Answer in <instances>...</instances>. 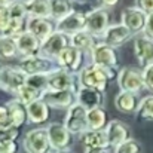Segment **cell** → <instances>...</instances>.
<instances>
[{
  "label": "cell",
  "instance_id": "1",
  "mask_svg": "<svg viewBox=\"0 0 153 153\" xmlns=\"http://www.w3.org/2000/svg\"><path fill=\"white\" fill-rule=\"evenodd\" d=\"M117 73L119 71H116V68H105L91 62L89 65H85L76 76L79 88H94L104 92L108 83L113 79H117Z\"/></svg>",
  "mask_w": 153,
  "mask_h": 153
},
{
  "label": "cell",
  "instance_id": "2",
  "mask_svg": "<svg viewBox=\"0 0 153 153\" xmlns=\"http://www.w3.org/2000/svg\"><path fill=\"white\" fill-rule=\"evenodd\" d=\"M116 80H117L120 91L138 94L143 89H146L144 77H143V68H138V67H132V65L122 67L117 73Z\"/></svg>",
  "mask_w": 153,
  "mask_h": 153
},
{
  "label": "cell",
  "instance_id": "3",
  "mask_svg": "<svg viewBox=\"0 0 153 153\" xmlns=\"http://www.w3.org/2000/svg\"><path fill=\"white\" fill-rule=\"evenodd\" d=\"M58 65H53V61L37 53V55H28V56H22L18 62V68L27 74V76H33V74H42V73H51L53 68H56Z\"/></svg>",
  "mask_w": 153,
  "mask_h": 153
},
{
  "label": "cell",
  "instance_id": "4",
  "mask_svg": "<svg viewBox=\"0 0 153 153\" xmlns=\"http://www.w3.org/2000/svg\"><path fill=\"white\" fill-rule=\"evenodd\" d=\"M22 147L27 153H49L52 150L46 128H34L22 138Z\"/></svg>",
  "mask_w": 153,
  "mask_h": 153
},
{
  "label": "cell",
  "instance_id": "5",
  "mask_svg": "<svg viewBox=\"0 0 153 153\" xmlns=\"http://www.w3.org/2000/svg\"><path fill=\"white\" fill-rule=\"evenodd\" d=\"M86 116H88V110L83 105H80L79 102H76L74 105H71L67 110L64 125L73 135L80 137L85 131H88V117Z\"/></svg>",
  "mask_w": 153,
  "mask_h": 153
},
{
  "label": "cell",
  "instance_id": "6",
  "mask_svg": "<svg viewBox=\"0 0 153 153\" xmlns=\"http://www.w3.org/2000/svg\"><path fill=\"white\" fill-rule=\"evenodd\" d=\"M27 83V74H24L18 67L4 65L0 67V89L10 92L13 95Z\"/></svg>",
  "mask_w": 153,
  "mask_h": 153
},
{
  "label": "cell",
  "instance_id": "7",
  "mask_svg": "<svg viewBox=\"0 0 153 153\" xmlns=\"http://www.w3.org/2000/svg\"><path fill=\"white\" fill-rule=\"evenodd\" d=\"M48 82H49L51 91H74V92H77V89H79L77 76H74L73 73L62 70L59 67L53 68L51 73H48Z\"/></svg>",
  "mask_w": 153,
  "mask_h": 153
},
{
  "label": "cell",
  "instance_id": "8",
  "mask_svg": "<svg viewBox=\"0 0 153 153\" xmlns=\"http://www.w3.org/2000/svg\"><path fill=\"white\" fill-rule=\"evenodd\" d=\"M70 36L64 34L61 31H55L51 36L42 42L40 45V55L49 58L52 61H56L59 53L64 51L67 46H70Z\"/></svg>",
  "mask_w": 153,
  "mask_h": 153
},
{
  "label": "cell",
  "instance_id": "9",
  "mask_svg": "<svg viewBox=\"0 0 153 153\" xmlns=\"http://www.w3.org/2000/svg\"><path fill=\"white\" fill-rule=\"evenodd\" d=\"M48 131V137H49V143H51V149L53 152H62L67 150L71 143H73V134L65 128L64 123H51L46 126Z\"/></svg>",
  "mask_w": 153,
  "mask_h": 153
},
{
  "label": "cell",
  "instance_id": "10",
  "mask_svg": "<svg viewBox=\"0 0 153 153\" xmlns=\"http://www.w3.org/2000/svg\"><path fill=\"white\" fill-rule=\"evenodd\" d=\"M146 21H147V13L144 10H141L137 6H129L125 7L120 13V22L134 34H141L144 31L146 27Z\"/></svg>",
  "mask_w": 153,
  "mask_h": 153
},
{
  "label": "cell",
  "instance_id": "11",
  "mask_svg": "<svg viewBox=\"0 0 153 153\" xmlns=\"http://www.w3.org/2000/svg\"><path fill=\"white\" fill-rule=\"evenodd\" d=\"M83 59H85V53L70 45L59 53V56L56 58V64H58L59 68L67 70L73 74H77L85 67Z\"/></svg>",
  "mask_w": 153,
  "mask_h": 153
},
{
  "label": "cell",
  "instance_id": "12",
  "mask_svg": "<svg viewBox=\"0 0 153 153\" xmlns=\"http://www.w3.org/2000/svg\"><path fill=\"white\" fill-rule=\"evenodd\" d=\"M108 25H110V15H108L107 9H104L101 6L92 9L86 15L85 30L89 31L91 34H94L95 37H101L104 31L108 28Z\"/></svg>",
  "mask_w": 153,
  "mask_h": 153
},
{
  "label": "cell",
  "instance_id": "13",
  "mask_svg": "<svg viewBox=\"0 0 153 153\" xmlns=\"http://www.w3.org/2000/svg\"><path fill=\"white\" fill-rule=\"evenodd\" d=\"M89 56H91L92 64L101 65V67H105V68H116L117 64H119L116 49L105 45L104 42H98L95 45V48L91 51Z\"/></svg>",
  "mask_w": 153,
  "mask_h": 153
},
{
  "label": "cell",
  "instance_id": "14",
  "mask_svg": "<svg viewBox=\"0 0 153 153\" xmlns=\"http://www.w3.org/2000/svg\"><path fill=\"white\" fill-rule=\"evenodd\" d=\"M134 55L141 68L153 64V39L144 33L134 36Z\"/></svg>",
  "mask_w": 153,
  "mask_h": 153
},
{
  "label": "cell",
  "instance_id": "15",
  "mask_svg": "<svg viewBox=\"0 0 153 153\" xmlns=\"http://www.w3.org/2000/svg\"><path fill=\"white\" fill-rule=\"evenodd\" d=\"M132 36L134 34L122 22H119V24H110L108 28L104 31V34L101 36V39L105 45H108V46L116 49L117 46H122L129 39H132Z\"/></svg>",
  "mask_w": 153,
  "mask_h": 153
},
{
  "label": "cell",
  "instance_id": "16",
  "mask_svg": "<svg viewBox=\"0 0 153 153\" xmlns=\"http://www.w3.org/2000/svg\"><path fill=\"white\" fill-rule=\"evenodd\" d=\"M27 31L34 34L40 42L46 40L52 33L56 31V24L51 18H36L28 16L27 18Z\"/></svg>",
  "mask_w": 153,
  "mask_h": 153
},
{
  "label": "cell",
  "instance_id": "17",
  "mask_svg": "<svg viewBox=\"0 0 153 153\" xmlns=\"http://www.w3.org/2000/svg\"><path fill=\"white\" fill-rule=\"evenodd\" d=\"M43 101L52 107V108H65L68 110L71 105H74L77 100H76V92L74 91H46L42 97Z\"/></svg>",
  "mask_w": 153,
  "mask_h": 153
},
{
  "label": "cell",
  "instance_id": "18",
  "mask_svg": "<svg viewBox=\"0 0 153 153\" xmlns=\"http://www.w3.org/2000/svg\"><path fill=\"white\" fill-rule=\"evenodd\" d=\"M105 134L108 138V146L113 149H116L117 146H120L122 143H125L131 138L129 128L122 120H117V119H113L108 122V125L105 128Z\"/></svg>",
  "mask_w": 153,
  "mask_h": 153
},
{
  "label": "cell",
  "instance_id": "19",
  "mask_svg": "<svg viewBox=\"0 0 153 153\" xmlns=\"http://www.w3.org/2000/svg\"><path fill=\"white\" fill-rule=\"evenodd\" d=\"M56 24V31H61L64 34L73 36L77 31L85 30V24H86V15L73 10L70 15H67L65 18L59 19L55 22Z\"/></svg>",
  "mask_w": 153,
  "mask_h": 153
},
{
  "label": "cell",
  "instance_id": "20",
  "mask_svg": "<svg viewBox=\"0 0 153 153\" xmlns=\"http://www.w3.org/2000/svg\"><path fill=\"white\" fill-rule=\"evenodd\" d=\"M76 100L86 110H92L104 105V92L94 88H79L76 92Z\"/></svg>",
  "mask_w": 153,
  "mask_h": 153
},
{
  "label": "cell",
  "instance_id": "21",
  "mask_svg": "<svg viewBox=\"0 0 153 153\" xmlns=\"http://www.w3.org/2000/svg\"><path fill=\"white\" fill-rule=\"evenodd\" d=\"M6 105L9 108V120H7V125L3 129H6V128H21L28 120L27 105L22 104L21 101H18L16 98L7 101Z\"/></svg>",
  "mask_w": 153,
  "mask_h": 153
},
{
  "label": "cell",
  "instance_id": "22",
  "mask_svg": "<svg viewBox=\"0 0 153 153\" xmlns=\"http://www.w3.org/2000/svg\"><path fill=\"white\" fill-rule=\"evenodd\" d=\"M16 40V48H18V53L22 55V56H28V55H37L40 53V45L42 42L34 36L31 34L30 31H24L21 33L19 36L15 37Z\"/></svg>",
  "mask_w": 153,
  "mask_h": 153
},
{
  "label": "cell",
  "instance_id": "23",
  "mask_svg": "<svg viewBox=\"0 0 153 153\" xmlns=\"http://www.w3.org/2000/svg\"><path fill=\"white\" fill-rule=\"evenodd\" d=\"M140 98L137 94L134 92H126V91H120L116 98H114V105L120 113H126V114H132L138 111L140 107Z\"/></svg>",
  "mask_w": 153,
  "mask_h": 153
},
{
  "label": "cell",
  "instance_id": "24",
  "mask_svg": "<svg viewBox=\"0 0 153 153\" xmlns=\"http://www.w3.org/2000/svg\"><path fill=\"white\" fill-rule=\"evenodd\" d=\"M49 110L51 107L43 101L42 98L37 101H33L31 104L27 105V113H28V122L34 125H42L48 122L49 119Z\"/></svg>",
  "mask_w": 153,
  "mask_h": 153
},
{
  "label": "cell",
  "instance_id": "25",
  "mask_svg": "<svg viewBox=\"0 0 153 153\" xmlns=\"http://www.w3.org/2000/svg\"><path fill=\"white\" fill-rule=\"evenodd\" d=\"M70 43H71V46L77 48L83 53H91V51L95 48V45L98 42L94 34H91L86 30H82V31H77L73 36H70Z\"/></svg>",
  "mask_w": 153,
  "mask_h": 153
},
{
  "label": "cell",
  "instance_id": "26",
  "mask_svg": "<svg viewBox=\"0 0 153 153\" xmlns=\"http://www.w3.org/2000/svg\"><path fill=\"white\" fill-rule=\"evenodd\" d=\"M79 140L85 147H110L105 129L104 131H91V129H88L79 137Z\"/></svg>",
  "mask_w": 153,
  "mask_h": 153
},
{
  "label": "cell",
  "instance_id": "27",
  "mask_svg": "<svg viewBox=\"0 0 153 153\" xmlns=\"http://www.w3.org/2000/svg\"><path fill=\"white\" fill-rule=\"evenodd\" d=\"M86 117H88V129H91V131H104L108 125L107 113L102 107L88 110Z\"/></svg>",
  "mask_w": 153,
  "mask_h": 153
},
{
  "label": "cell",
  "instance_id": "28",
  "mask_svg": "<svg viewBox=\"0 0 153 153\" xmlns=\"http://www.w3.org/2000/svg\"><path fill=\"white\" fill-rule=\"evenodd\" d=\"M27 15L36 18H51V3L49 0H28L25 1Z\"/></svg>",
  "mask_w": 153,
  "mask_h": 153
},
{
  "label": "cell",
  "instance_id": "29",
  "mask_svg": "<svg viewBox=\"0 0 153 153\" xmlns=\"http://www.w3.org/2000/svg\"><path fill=\"white\" fill-rule=\"evenodd\" d=\"M49 3H51V19L55 22L73 12L71 0H49Z\"/></svg>",
  "mask_w": 153,
  "mask_h": 153
},
{
  "label": "cell",
  "instance_id": "30",
  "mask_svg": "<svg viewBox=\"0 0 153 153\" xmlns=\"http://www.w3.org/2000/svg\"><path fill=\"white\" fill-rule=\"evenodd\" d=\"M18 55L15 37L0 34V59H12Z\"/></svg>",
  "mask_w": 153,
  "mask_h": 153
},
{
  "label": "cell",
  "instance_id": "31",
  "mask_svg": "<svg viewBox=\"0 0 153 153\" xmlns=\"http://www.w3.org/2000/svg\"><path fill=\"white\" fill-rule=\"evenodd\" d=\"M43 97V92H40V91H37V89H34V88H31L30 85H24L19 91H18V94L15 95V98L18 100V101H21L22 104H25V105H28V104H31L33 101H37V100H40Z\"/></svg>",
  "mask_w": 153,
  "mask_h": 153
},
{
  "label": "cell",
  "instance_id": "32",
  "mask_svg": "<svg viewBox=\"0 0 153 153\" xmlns=\"http://www.w3.org/2000/svg\"><path fill=\"white\" fill-rule=\"evenodd\" d=\"M27 85H30L31 88L40 91V92H46L49 91V82H48V73H42V74H33V76H27Z\"/></svg>",
  "mask_w": 153,
  "mask_h": 153
},
{
  "label": "cell",
  "instance_id": "33",
  "mask_svg": "<svg viewBox=\"0 0 153 153\" xmlns=\"http://www.w3.org/2000/svg\"><path fill=\"white\" fill-rule=\"evenodd\" d=\"M10 18L12 19H27V7H25V1L24 0H12L10 4L7 6Z\"/></svg>",
  "mask_w": 153,
  "mask_h": 153
},
{
  "label": "cell",
  "instance_id": "34",
  "mask_svg": "<svg viewBox=\"0 0 153 153\" xmlns=\"http://www.w3.org/2000/svg\"><path fill=\"white\" fill-rule=\"evenodd\" d=\"M138 116L144 120H153V94L141 98L138 107Z\"/></svg>",
  "mask_w": 153,
  "mask_h": 153
},
{
  "label": "cell",
  "instance_id": "35",
  "mask_svg": "<svg viewBox=\"0 0 153 153\" xmlns=\"http://www.w3.org/2000/svg\"><path fill=\"white\" fill-rule=\"evenodd\" d=\"M114 153H141V146L137 140L129 138L128 141L122 143L114 149Z\"/></svg>",
  "mask_w": 153,
  "mask_h": 153
},
{
  "label": "cell",
  "instance_id": "36",
  "mask_svg": "<svg viewBox=\"0 0 153 153\" xmlns=\"http://www.w3.org/2000/svg\"><path fill=\"white\" fill-rule=\"evenodd\" d=\"M18 144L13 140H7L0 135V153H16Z\"/></svg>",
  "mask_w": 153,
  "mask_h": 153
},
{
  "label": "cell",
  "instance_id": "37",
  "mask_svg": "<svg viewBox=\"0 0 153 153\" xmlns=\"http://www.w3.org/2000/svg\"><path fill=\"white\" fill-rule=\"evenodd\" d=\"M10 13L7 6H0V34L4 33V30L7 28L9 22H10Z\"/></svg>",
  "mask_w": 153,
  "mask_h": 153
},
{
  "label": "cell",
  "instance_id": "38",
  "mask_svg": "<svg viewBox=\"0 0 153 153\" xmlns=\"http://www.w3.org/2000/svg\"><path fill=\"white\" fill-rule=\"evenodd\" d=\"M143 77H144L146 89H149V91L153 92V64L143 68Z\"/></svg>",
  "mask_w": 153,
  "mask_h": 153
},
{
  "label": "cell",
  "instance_id": "39",
  "mask_svg": "<svg viewBox=\"0 0 153 153\" xmlns=\"http://www.w3.org/2000/svg\"><path fill=\"white\" fill-rule=\"evenodd\" d=\"M135 6L144 10L147 15L153 13V0H135Z\"/></svg>",
  "mask_w": 153,
  "mask_h": 153
},
{
  "label": "cell",
  "instance_id": "40",
  "mask_svg": "<svg viewBox=\"0 0 153 153\" xmlns=\"http://www.w3.org/2000/svg\"><path fill=\"white\" fill-rule=\"evenodd\" d=\"M9 120V108L6 104H0V128L3 129Z\"/></svg>",
  "mask_w": 153,
  "mask_h": 153
},
{
  "label": "cell",
  "instance_id": "41",
  "mask_svg": "<svg viewBox=\"0 0 153 153\" xmlns=\"http://www.w3.org/2000/svg\"><path fill=\"white\" fill-rule=\"evenodd\" d=\"M143 33L153 39V13L147 15V21H146V27H144V31Z\"/></svg>",
  "mask_w": 153,
  "mask_h": 153
},
{
  "label": "cell",
  "instance_id": "42",
  "mask_svg": "<svg viewBox=\"0 0 153 153\" xmlns=\"http://www.w3.org/2000/svg\"><path fill=\"white\" fill-rule=\"evenodd\" d=\"M83 153H110L108 147H85Z\"/></svg>",
  "mask_w": 153,
  "mask_h": 153
},
{
  "label": "cell",
  "instance_id": "43",
  "mask_svg": "<svg viewBox=\"0 0 153 153\" xmlns=\"http://www.w3.org/2000/svg\"><path fill=\"white\" fill-rule=\"evenodd\" d=\"M98 3L101 4V7L108 9V7H114L119 3V0H98Z\"/></svg>",
  "mask_w": 153,
  "mask_h": 153
},
{
  "label": "cell",
  "instance_id": "44",
  "mask_svg": "<svg viewBox=\"0 0 153 153\" xmlns=\"http://www.w3.org/2000/svg\"><path fill=\"white\" fill-rule=\"evenodd\" d=\"M12 0H0V6H9Z\"/></svg>",
  "mask_w": 153,
  "mask_h": 153
},
{
  "label": "cell",
  "instance_id": "45",
  "mask_svg": "<svg viewBox=\"0 0 153 153\" xmlns=\"http://www.w3.org/2000/svg\"><path fill=\"white\" fill-rule=\"evenodd\" d=\"M56 153H70L68 150H62V152H56Z\"/></svg>",
  "mask_w": 153,
  "mask_h": 153
},
{
  "label": "cell",
  "instance_id": "46",
  "mask_svg": "<svg viewBox=\"0 0 153 153\" xmlns=\"http://www.w3.org/2000/svg\"><path fill=\"white\" fill-rule=\"evenodd\" d=\"M49 153H56V152H53V150H51V152H49Z\"/></svg>",
  "mask_w": 153,
  "mask_h": 153
},
{
  "label": "cell",
  "instance_id": "47",
  "mask_svg": "<svg viewBox=\"0 0 153 153\" xmlns=\"http://www.w3.org/2000/svg\"><path fill=\"white\" fill-rule=\"evenodd\" d=\"M24 1H28V0H24Z\"/></svg>",
  "mask_w": 153,
  "mask_h": 153
}]
</instances>
